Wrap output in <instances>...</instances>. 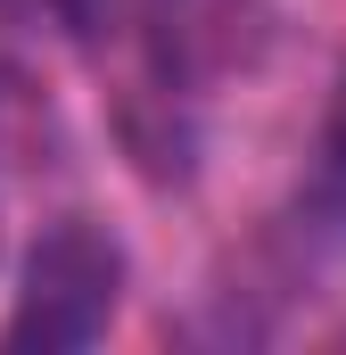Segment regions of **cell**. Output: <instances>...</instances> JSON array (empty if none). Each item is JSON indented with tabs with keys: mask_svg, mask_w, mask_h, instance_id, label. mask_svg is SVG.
Masks as SVG:
<instances>
[{
	"mask_svg": "<svg viewBox=\"0 0 346 355\" xmlns=\"http://www.w3.org/2000/svg\"><path fill=\"white\" fill-rule=\"evenodd\" d=\"M116 306H124V248H116V232L66 215L25 257V289H17V314H8V347H42V355L91 347L116 322Z\"/></svg>",
	"mask_w": 346,
	"mask_h": 355,
	"instance_id": "obj_1",
	"label": "cell"
},
{
	"mask_svg": "<svg viewBox=\"0 0 346 355\" xmlns=\"http://www.w3.org/2000/svg\"><path fill=\"white\" fill-rule=\"evenodd\" d=\"M313 207L346 223V116H338V132H330V149H322V182H313Z\"/></svg>",
	"mask_w": 346,
	"mask_h": 355,
	"instance_id": "obj_2",
	"label": "cell"
},
{
	"mask_svg": "<svg viewBox=\"0 0 346 355\" xmlns=\"http://www.w3.org/2000/svg\"><path fill=\"white\" fill-rule=\"evenodd\" d=\"M58 8H66V17H83V25H91V17H107L116 0H58Z\"/></svg>",
	"mask_w": 346,
	"mask_h": 355,
	"instance_id": "obj_3",
	"label": "cell"
}]
</instances>
